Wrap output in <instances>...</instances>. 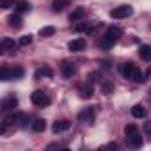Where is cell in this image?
Here are the masks:
<instances>
[{"label": "cell", "mask_w": 151, "mask_h": 151, "mask_svg": "<svg viewBox=\"0 0 151 151\" xmlns=\"http://www.w3.org/2000/svg\"><path fill=\"white\" fill-rule=\"evenodd\" d=\"M45 128H46V121L45 119H36L32 123V130L34 132H45Z\"/></svg>", "instance_id": "ffe728a7"}, {"label": "cell", "mask_w": 151, "mask_h": 151, "mask_svg": "<svg viewBox=\"0 0 151 151\" xmlns=\"http://www.w3.org/2000/svg\"><path fill=\"white\" fill-rule=\"evenodd\" d=\"M30 101H32L36 107L43 109V107H48V105H50V96H48L46 93H43V91H34V93L30 94Z\"/></svg>", "instance_id": "7a4b0ae2"}, {"label": "cell", "mask_w": 151, "mask_h": 151, "mask_svg": "<svg viewBox=\"0 0 151 151\" xmlns=\"http://www.w3.org/2000/svg\"><path fill=\"white\" fill-rule=\"evenodd\" d=\"M112 91H114V84L105 82V84H103V93H105V94H110Z\"/></svg>", "instance_id": "f1b7e54d"}, {"label": "cell", "mask_w": 151, "mask_h": 151, "mask_svg": "<svg viewBox=\"0 0 151 151\" xmlns=\"http://www.w3.org/2000/svg\"><path fill=\"white\" fill-rule=\"evenodd\" d=\"M69 128H71V123H69L68 119L55 121V123H53V126H52L53 133H62V132H66V130H69Z\"/></svg>", "instance_id": "9c48e42d"}, {"label": "cell", "mask_w": 151, "mask_h": 151, "mask_svg": "<svg viewBox=\"0 0 151 151\" xmlns=\"http://www.w3.org/2000/svg\"><path fill=\"white\" fill-rule=\"evenodd\" d=\"M144 132H146V135L151 139V123H146V124H144Z\"/></svg>", "instance_id": "4dcf8cb0"}, {"label": "cell", "mask_w": 151, "mask_h": 151, "mask_svg": "<svg viewBox=\"0 0 151 151\" xmlns=\"http://www.w3.org/2000/svg\"><path fill=\"white\" fill-rule=\"evenodd\" d=\"M132 116H133V117L142 119V117H146V116H147V112H146V109H144L142 105H133V107H132Z\"/></svg>", "instance_id": "5bb4252c"}, {"label": "cell", "mask_w": 151, "mask_h": 151, "mask_svg": "<svg viewBox=\"0 0 151 151\" xmlns=\"http://www.w3.org/2000/svg\"><path fill=\"white\" fill-rule=\"evenodd\" d=\"M55 147H59V144H50V146H48L46 149H55Z\"/></svg>", "instance_id": "836d02e7"}, {"label": "cell", "mask_w": 151, "mask_h": 151, "mask_svg": "<svg viewBox=\"0 0 151 151\" xmlns=\"http://www.w3.org/2000/svg\"><path fill=\"white\" fill-rule=\"evenodd\" d=\"M107 34H110L112 37H116V39H119V37L123 36V30H121L119 27H109V29H107Z\"/></svg>", "instance_id": "cb8c5ba5"}, {"label": "cell", "mask_w": 151, "mask_h": 151, "mask_svg": "<svg viewBox=\"0 0 151 151\" xmlns=\"http://www.w3.org/2000/svg\"><path fill=\"white\" fill-rule=\"evenodd\" d=\"M11 71V80H16V78H22L23 75H25V71H23V68H13V69H9Z\"/></svg>", "instance_id": "7402d4cb"}, {"label": "cell", "mask_w": 151, "mask_h": 151, "mask_svg": "<svg viewBox=\"0 0 151 151\" xmlns=\"http://www.w3.org/2000/svg\"><path fill=\"white\" fill-rule=\"evenodd\" d=\"M69 4H71V0H53L52 7H53V11H62L66 7H69Z\"/></svg>", "instance_id": "2e32d148"}, {"label": "cell", "mask_w": 151, "mask_h": 151, "mask_svg": "<svg viewBox=\"0 0 151 151\" xmlns=\"http://www.w3.org/2000/svg\"><path fill=\"white\" fill-rule=\"evenodd\" d=\"M121 73H123V77L132 80V82H144L142 80V75H140V69L135 62H124L121 66Z\"/></svg>", "instance_id": "6da1fadb"}, {"label": "cell", "mask_w": 151, "mask_h": 151, "mask_svg": "<svg viewBox=\"0 0 151 151\" xmlns=\"http://www.w3.org/2000/svg\"><path fill=\"white\" fill-rule=\"evenodd\" d=\"M137 132H139V128H137L133 123H130V124L124 126V135H133V133H137Z\"/></svg>", "instance_id": "484cf974"}, {"label": "cell", "mask_w": 151, "mask_h": 151, "mask_svg": "<svg viewBox=\"0 0 151 151\" xmlns=\"http://www.w3.org/2000/svg\"><path fill=\"white\" fill-rule=\"evenodd\" d=\"M107 147H114V149H116V147H117V144H116V142H110V144H107Z\"/></svg>", "instance_id": "e575fe53"}, {"label": "cell", "mask_w": 151, "mask_h": 151, "mask_svg": "<svg viewBox=\"0 0 151 151\" xmlns=\"http://www.w3.org/2000/svg\"><path fill=\"white\" fill-rule=\"evenodd\" d=\"M78 94H80L82 98H91V96L94 94V87H93L91 84H80V86H78Z\"/></svg>", "instance_id": "7c38bea8"}, {"label": "cell", "mask_w": 151, "mask_h": 151, "mask_svg": "<svg viewBox=\"0 0 151 151\" xmlns=\"http://www.w3.org/2000/svg\"><path fill=\"white\" fill-rule=\"evenodd\" d=\"M16 107H18V98H16L14 94H9V96H6V98L2 100V110L9 112V110H13V109H16Z\"/></svg>", "instance_id": "8992f818"}, {"label": "cell", "mask_w": 151, "mask_h": 151, "mask_svg": "<svg viewBox=\"0 0 151 151\" xmlns=\"http://www.w3.org/2000/svg\"><path fill=\"white\" fill-rule=\"evenodd\" d=\"M94 117H96V110L94 107H86L78 112V121L80 123H87V124H93L94 123Z\"/></svg>", "instance_id": "277c9868"}, {"label": "cell", "mask_w": 151, "mask_h": 151, "mask_svg": "<svg viewBox=\"0 0 151 151\" xmlns=\"http://www.w3.org/2000/svg\"><path fill=\"white\" fill-rule=\"evenodd\" d=\"M147 93H149V96H151V89H149V91H147Z\"/></svg>", "instance_id": "d590c367"}, {"label": "cell", "mask_w": 151, "mask_h": 151, "mask_svg": "<svg viewBox=\"0 0 151 151\" xmlns=\"http://www.w3.org/2000/svg\"><path fill=\"white\" fill-rule=\"evenodd\" d=\"M60 71H62V75H64L66 78H71L73 75L77 73V68H75V64H71V62H62Z\"/></svg>", "instance_id": "8fae6325"}, {"label": "cell", "mask_w": 151, "mask_h": 151, "mask_svg": "<svg viewBox=\"0 0 151 151\" xmlns=\"http://www.w3.org/2000/svg\"><path fill=\"white\" fill-rule=\"evenodd\" d=\"M30 43H32V36H30V34L22 36V37H20V41H18V45H20V46H29Z\"/></svg>", "instance_id": "d4e9b609"}, {"label": "cell", "mask_w": 151, "mask_h": 151, "mask_svg": "<svg viewBox=\"0 0 151 151\" xmlns=\"http://www.w3.org/2000/svg\"><path fill=\"white\" fill-rule=\"evenodd\" d=\"M75 30H77V32H87V34H91L94 30V23H78V25H75Z\"/></svg>", "instance_id": "ac0fdd59"}, {"label": "cell", "mask_w": 151, "mask_h": 151, "mask_svg": "<svg viewBox=\"0 0 151 151\" xmlns=\"http://www.w3.org/2000/svg\"><path fill=\"white\" fill-rule=\"evenodd\" d=\"M116 43H117V39H116V37H112L110 34H107V32H105V36L98 41V46H100V48H103V50H109V48H112Z\"/></svg>", "instance_id": "ba28073f"}, {"label": "cell", "mask_w": 151, "mask_h": 151, "mask_svg": "<svg viewBox=\"0 0 151 151\" xmlns=\"http://www.w3.org/2000/svg\"><path fill=\"white\" fill-rule=\"evenodd\" d=\"M16 11L18 13H27V11H30V4L27 0H20V2H16Z\"/></svg>", "instance_id": "44dd1931"}, {"label": "cell", "mask_w": 151, "mask_h": 151, "mask_svg": "<svg viewBox=\"0 0 151 151\" xmlns=\"http://www.w3.org/2000/svg\"><path fill=\"white\" fill-rule=\"evenodd\" d=\"M126 142H128V146H132V147H142V144H144V140H142V137H140V133L137 132V133H133V135H126Z\"/></svg>", "instance_id": "30bf717a"}, {"label": "cell", "mask_w": 151, "mask_h": 151, "mask_svg": "<svg viewBox=\"0 0 151 151\" xmlns=\"http://www.w3.org/2000/svg\"><path fill=\"white\" fill-rule=\"evenodd\" d=\"M7 23H9V27H13V29H20V27H22V18H20L18 14H11V16L7 18Z\"/></svg>", "instance_id": "d6986e66"}, {"label": "cell", "mask_w": 151, "mask_h": 151, "mask_svg": "<svg viewBox=\"0 0 151 151\" xmlns=\"http://www.w3.org/2000/svg\"><path fill=\"white\" fill-rule=\"evenodd\" d=\"M55 34V27H43L41 30H39V36L41 37H50V36H53Z\"/></svg>", "instance_id": "603a6c76"}, {"label": "cell", "mask_w": 151, "mask_h": 151, "mask_svg": "<svg viewBox=\"0 0 151 151\" xmlns=\"http://www.w3.org/2000/svg\"><path fill=\"white\" fill-rule=\"evenodd\" d=\"M0 78H2L4 82L11 80V71H9V68H2V71H0Z\"/></svg>", "instance_id": "4316f807"}, {"label": "cell", "mask_w": 151, "mask_h": 151, "mask_svg": "<svg viewBox=\"0 0 151 151\" xmlns=\"http://www.w3.org/2000/svg\"><path fill=\"white\" fill-rule=\"evenodd\" d=\"M11 6H14V0H0V7L2 9H9Z\"/></svg>", "instance_id": "83f0119b"}, {"label": "cell", "mask_w": 151, "mask_h": 151, "mask_svg": "<svg viewBox=\"0 0 151 151\" xmlns=\"http://www.w3.org/2000/svg\"><path fill=\"white\" fill-rule=\"evenodd\" d=\"M86 46H87V43H86V39H84V37H77V39L69 41V45H68L69 52H82Z\"/></svg>", "instance_id": "52a82bcc"}, {"label": "cell", "mask_w": 151, "mask_h": 151, "mask_svg": "<svg viewBox=\"0 0 151 151\" xmlns=\"http://www.w3.org/2000/svg\"><path fill=\"white\" fill-rule=\"evenodd\" d=\"M18 48V45L14 43V39L11 37H4L2 41H0V50H2L4 53H14Z\"/></svg>", "instance_id": "5b68a950"}, {"label": "cell", "mask_w": 151, "mask_h": 151, "mask_svg": "<svg viewBox=\"0 0 151 151\" xmlns=\"http://www.w3.org/2000/svg\"><path fill=\"white\" fill-rule=\"evenodd\" d=\"M139 55L142 60H151V46L149 45H142L139 48Z\"/></svg>", "instance_id": "9a60e30c"}, {"label": "cell", "mask_w": 151, "mask_h": 151, "mask_svg": "<svg viewBox=\"0 0 151 151\" xmlns=\"http://www.w3.org/2000/svg\"><path fill=\"white\" fill-rule=\"evenodd\" d=\"M84 16H86V9H84V7H77L75 11H71V14H69V22L82 20Z\"/></svg>", "instance_id": "4fadbf2b"}, {"label": "cell", "mask_w": 151, "mask_h": 151, "mask_svg": "<svg viewBox=\"0 0 151 151\" xmlns=\"http://www.w3.org/2000/svg\"><path fill=\"white\" fill-rule=\"evenodd\" d=\"M149 77H151V68H147V69H146V73H144L142 80H146V78H149Z\"/></svg>", "instance_id": "1f68e13d"}, {"label": "cell", "mask_w": 151, "mask_h": 151, "mask_svg": "<svg viewBox=\"0 0 151 151\" xmlns=\"http://www.w3.org/2000/svg\"><path fill=\"white\" fill-rule=\"evenodd\" d=\"M101 66H103L105 69H109V68H110V62H109V60H103V62H101Z\"/></svg>", "instance_id": "d6a6232c"}, {"label": "cell", "mask_w": 151, "mask_h": 151, "mask_svg": "<svg viewBox=\"0 0 151 151\" xmlns=\"http://www.w3.org/2000/svg\"><path fill=\"white\" fill-rule=\"evenodd\" d=\"M132 14H133V7L132 6H119V7L110 11V16L114 20H124V18H128Z\"/></svg>", "instance_id": "3957f363"}, {"label": "cell", "mask_w": 151, "mask_h": 151, "mask_svg": "<svg viewBox=\"0 0 151 151\" xmlns=\"http://www.w3.org/2000/svg\"><path fill=\"white\" fill-rule=\"evenodd\" d=\"M89 78H91L93 82H100V80H101V77H100L96 71H94V73H89Z\"/></svg>", "instance_id": "f546056e"}, {"label": "cell", "mask_w": 151, "mask_h": 151, "mask_svg": "<svg viewBox=\"0 0 151 151\" xmlns=\"http://www.w3.org/2000/svg\"><path fill=\"white\" fill-rule=\"evenodd\" d=\"M41 77H48V78H52V77H53V71H52L48 66H43V68H39V69L36 71V78H41Z\"/></svg>", "instance_id": "e0dca14e"}]
</instances>
